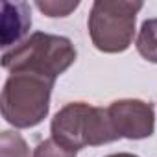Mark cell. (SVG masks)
I'll return each mask as SVG.
<instances>
[{
    "instance_id": "6da1fadb",
    "label": "cell",
    "mask_w": 157,
    "mask_h": 157,
    "mask_svg": "<svg viewBox=\"0 0 157 157\" xmlns=\"http://www.w3.org/2000/svg\"><path fill=\"white\" fill-rule=\"evenodd\" d=\"M76 48L70 39L35 32L2 56V67L10 72H30L56 82L76 61Z\"/></svg>"
},
{
    "instance_id": "7a4b0ae2",
    "label": "cell",
    "mask_w": 157,
    "mask_h": 157,
    "mask_svg": "<svg viewBox=\"0 0 157 157\" xmlns=\"http://www.w3.org/2000/svg\"><path fill=\"white\" fill-rule=\"evenodd\" d=\"M50 133L57 144L72 151L87 146H102L120 139L107 109L85 102H70L61 107L52 118Z\"/></svg>"
},
{
    "instance_id": "3957f363",
    "label": "cell",
    "mask_w": 157,
    "mask_h": 157,
    "mask_svg": "<svg viewBox=\"0 0 157 157\" xmlns=\"http://www.w3.org/2000/svg\"><path fill=\"white\" fill-rule=\"evenodd\" d=\"M54 83L56 82L48 78L30 72L10 74L0 96L2 117L6 122L19 129L41 124L50 111Z\"/></svg>"
},
{
    "instance_id": "277c9868",
    "label": "cell",
    "mask_w": 157,
    "mask_h": 157,
    "mask_svg": "<svg viewBox=\"0 0 157 157\" xmlns=\"http://www.w3.org/2000/svg\"><path fill=\"white\" fill-rule=\"evenodd\" d=\"M142 2L96 0L89 15V35L93 44L104 54H120L129 48L135 35L137 13Z\"/></svg>"
},
{
    "instance_id": "5b68a950",
    "label": "cell",
    "mask_w": 157,
    "mask_h": 157,
    "mask_svg": "<svg viewBox=\"0 0 157 157\" xmlns=\"http://www.w3.org/2000/svg\"><path fill=\"white\" fill-rule=\"evenodd\" d=\"M107 113L120 139L124 137L129 140H140L153 135L155 115L153 105L150 102L135 98L117 100L107 107Z\"/></svg>"
},
{
    "instance_id": "8992f818",
    "label": "cell",
    "mask_w": 157,
    "mask_h": 157,
    "mask_svg": "<svg viewBox=\"0 0 157 157\" xmlns=\"http://www.w3.org/2000/svg\"><path fill=\"white\" fill-rule=\"evenodd\" d=\"M2 46L8 48L11 44H19V41L28 33L32 26V15H30V6L26 2H2ZM22 43V41H21Z\"/></svg>"
},
{
    "instance_id": "52a82bcc",
    "label": "cell",
    "mask_w": 157,
    "mask_h": 157,
    "mask_svg": "<svg viewBox=\"0 0 157 157\" xmlns=\"http://www.w3.org/2000/svg\"><path fill=\"white\" fill-rule=\"evenodd\" d=\"M137 52L150 63H157V19H148L142 22L137 41Z\"/></svg>"
},
{
    "instance_id": "ba28073f",
    "label": "cell",
    "mask_w": 157,
    "mask_h": 157,
    "mask_svg": "<svg viewBox=\"0 0 157 157\" xmlns=\"http://www.w3.org/2000/svg\"><path fill=\"white\" fill-rule=\"evenodd\" d=\"M0 157H30L26 140L17 131H2L0 135Z\"/></svg>"
},
{
    "instance_id": "9c48e42d",
    "label": "cell",
    "mask_w": 157,
    "mask_h": 157,
    "mask_svg": "<svg viewBox=\"0 0 157 157\" xmlns=\"http://www.w3.org/2000/svg\"><path fill=\"white\" fill-rule=\"evenodd\" d=\"M78 6H80V2H57V0H39V2H35V8L44 13L46 17H68Z\"/></svg>"
},
{
    "instance_id": "30bf717a",
    "label": "cell",
    "mask_w": 157,
    "mask_h": 157,
    "mask_svg": "<svg viewBox=\"0 0 157 157\" xmlns=\"http://www.w3.org/2000/svg\"><path fill=\"white\" fill-rule=\"evenodd\" d=\"M32 157H76V151L57 144L54 139H46L37 144Z\"/></svg>"
},
{
    "instance_id": "8fae6325",
    "label": "cell",
    "mask_w": 157,
    "mask_h": 157,
    "mask_svg": "<svg viewBox=\"0 0 157 157\" xmlns=\"http://www.w3.org/2000/svg\"><path fill=\"white\" fill-rule=\"evenodd\" d=\"M107 157H137L133 153H113V155H107Z\"/></svg>"
}]
</instances>
